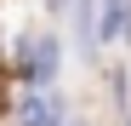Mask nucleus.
<instances>
[{
  "label": "nucleus",
  "mask_w": 131,
  "mask_h": 126,
  "mask_svg": "<svg viewBox=\"0 0 131 126\" xmlns=\"http://www.w3.org/2000/svg\"><path fill=\"white\" fill-rule=\"evenodd\" d=\"M46 120H51V109H46L40 97H34V103H23V126H46Z\"/></svg>",
  "instance_id": "f257e3e1"
}]
</instances>
